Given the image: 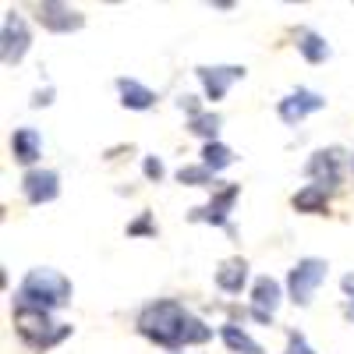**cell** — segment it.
Here are the masks:
<instances>
[{"mask_svg":"<svg viewBox=\"0 0 354 354\" xmlns=\"http://www.w3.org/2000/svg\"><path fill=\"white\" fill-rule=\"evenodd\" d=\"M298 50H301V57L308 64H322L330 57V43L322 39L319 32H312V28H301L298 32Z\"/></svg>","mask_w":354,"mask_h":354,"instance_id":"cell-16","label":"cell"},{"mask_svg":"<svg viewBox=\"0 0 354 354\" xmlns=\"http://www.w3.org/2000/svg\"><path fill=\"white\" fill-rule=\"evenodd\" d=\"M50 96H53V88H46V93H36L32 106H46V103H50Z\"/></svg>","mask_w":354,"mask_h":354,"instance_id":"cell-27","label":"cell"},{"mask_svg":"<svg viewBox=\"0 0 354 354\" xmlns=\"http://www.w3.org/2000/svg\"><path fill=\"white\" fill-rule=\"evenodd\" d=\"M36 18L43 28H50V32H78V28L85 25V15L71 4H57V0H43V4L36 8Z\"/></svg>","mask_w":354,"mask_h":354,"instance_id":"cell-6","label":"cell"},{"mask_svg":"<svg viewBox=\"0 0 354 354\" xmlns=\"http://www.w3.org/2000/svg\"><path fill=\"white\" fill-rule=\"evenodd\" d=\"M347 315H351V319H354V301H347Z\"/></svg>","mask_w":354,"mask_h":354,"instance_id":"cell-28","label":"cell"},{"mask_svg":"<svg viewBox=\"0 0 354 354\" xmlns=\"http://www.w3.org/2000/svg\"><path fill=\"white\" fill-rule=\"evenodd\" d=\"M15 330H18V337L32 347V351H46V347L61 344V340L71 333V326H64V322H53L50 312H43V308H25V305L15 308Z\"/></svg>","mask_w":354,"mask_h":354,"instance_id":"cell-3","label":"cell"},{"mask_svg":"<svg viewBox=\"0 0 354 354\" xmlns=\"http://www.w3.org/2000/svg\"><path fill=\"white\" fill-rule=\"evenodd\" d=\"M326 205H330V192L319 185H308L294 195V209L298 213H326Z\"/></svg>","mask_w":354,"mask_h":354,"instance_id":"cell-17","label":"cell"},{"mask_svg":"<svg viewBox=\"0 0 354 354\" xmlns=\"http://www.w3.org/2000/svg\"><path fill=\"white\" fill-rule=\"evenodd\" d=\"M71 301V280L61 277L57 270H46V266H39V270H28L21 287H18V305L25 308H64Z\"/></svg>","mask_w":354,"mask_h":354,"instance_id":"cell-2","label":"cell"},{"mask_svg":"<svg viewBox=\"0 0 354 354\" xmlns=\"http://www.w3.org/2000/svg\"><path fill=\"white\" fill-rule=\"evenodd\" d=\"M181 110H188L192 117H198V113H202V110H198V100H195V96H181Z\"/></svg>","mask_w":354,"mask_h":354,"instance_id":"cell-25","label":"cell"},{"mask_svg":"<svg viewBox=\"0 0 354 354\" xmlns=\"http://www.w3.org/2000/svg\"><path fill=\"white\" fill-rule=\"evenodd\" d=\"M220 337H223V344H227L234 354H262V347H259L245 330H238V326H223Z\"/></svg>","mask_w":354,"mask_h":354,"instance_id":"cell-19","label":"cell"},{"mask_svg":"<svg viewBox=\"0 0 354 354\" xmlns=\"http://www.w3.org/2000/svg\"><path fill=\"white\" fill-rule=\"evenodd\" d=\"M128 234H131V238H142V234H156V227H153V216H149V213H142L135 223H128Z\"/></svg>","mask_w":354,"mask_h":354,"instance_id":"cell-23","label":"cell"},{"mask_svg":"<svg viewBox=\"0 0 354 354\" xmlns=\"http://www.w3.org/2000/svg\"><path fill=\"white\" fill-rule=\"evenodd\" d=\"M340 287H344V294H347V298L354 301V273H347V277L340 280Z\"/></svg>","mask_w":354,"mask_h":354,"instance_id":"cell-26","label":"cell"},{"mask_svg":"<svg viewBox=\"0 0 354 354\" xmlns=\"http://www.w3.org/2000/svg\"><path fill=\"white\" fill-rule=\"evenodd\" d=\"M234 160V149L230 145H223V142H205V149H202V167H209L213 174H220V170H227Z\"/></svg>","mask_w":354,"mask_h":354,"instance_id":"cell-18","label":"cell"},{"mask_svg":"<svg viewBox=\"0 0 354 354\" xmlns=\"http://www.w3.org/2000/svg\"><path fill=\"white\" fill-rule=\"evenodd\" d=\"M21 192L32 205L53 202L57 195H61V177H57V170H28L21 177Z\"/></svg>","mask_w":354,"mask_h":354,"instance_id":"cell-11","label":"cell"},{"mask_svg":"<svg viewBox=\"0 0 354 354\" xmlns=\"http://www.w3.org/2000/svg\"><path fill=\"white\" fill-rule=\"evenodd\" d=\"M117 93H121V103L128 110H149L156 103V93L153 88H145L142 82L135 78H117Z\"/></svg>","mask_w":354,"mask_h":354,"instance_id":"cell-14","label":"cell"},{"mask_svg":"<svg viewBox=\"0 0 354 354\" xmlns=\"http://www.w3.org/2000/svg\"><path fill=\"white\" fill-rule=\"evenodd\" d=\"M213 170L209 167H181L177 170V181L181 185H192V188H213Z\"/></svg>","mask_w":354,"mask_h":354,"instance_id":"cell-20","label":"cell"},{"mask_svg":"<svg viewBox=\"0 0 354 354\" xmlns=\"http://www.w3.org/2000/svg\"><path fill=\"white\" fill-rule=\"evenodd\" d=\"M248 280V262L238 255V259H227L220 270H216V287L227 290V294H238Z\"/></svg>","mask_w":354,"mask_h":354,"instance_id":"cell-15","label":"cell"},{"mask_svg":"<svg viewBox=\"0 0 354 354\" xmlns=\"http://www.w3.org/2000/svg\"><path fill=\"white\" fill-rule=\"evenodd\" d=\"M188 131L202 135L205 142H216V131H220V117H216V113H198V117H192V121H188Z\"/></svg>","mask_w":354,"mask_h":354,"instance_id":"cell-21","label":"cell"},{"mask_svg":"<svg viewBox=\"0 0 354 354\" xmlns=\"http://www.w3.org/2000/svg\"><path fill=\"white\" fill-rule=\"evenodd\" d=\"M195 75H198V82H202V88H205V100H223L227 96V88L238 82V78H245V68L241 64H223V68H195Z\"/></svg>","mask_w":354,"mask_h":354,"instance_id":"cell-10","label":"cell"},{"mask_svg":"<svg viewBox=\"0 0 354 354\" xmlns=\"http://www.w3.org/2000/svg\"><path fill=\"white\" fill-rule=\"evenodd\" d=\"M326 259H315V255H308V259H298V266L287 273V290H290V301L294 305H308L312 301V294L319 290V283L326 280Z\"/></svg>","mask_w":354,"mask_h":354,"instance_id":"cell-4","label":"cell"},{"mask_svg":"<svg viewBox=\"0 0 354 354\" xmlns=\"http://www.w3.org/2000/svg\"><path fill=\"white\" fill-rule=\"evenodd\" d=\"M283 354H315V351H312V344L305 340V333L290 330V333H287V351H283Z\"/></svg>","mask_w":354,"mask_h":354,"instance_id":"cell-22","label":"cell"},{"mask_svg":"<svg viewBox=\"0 0 354 354\" xmlns=\"http://www.w3.org/2000/svg\"><path fill=\"white\" fill-rule=\"evenodd\" d=\"M138 333L145 340H153L167 351H177V347H188V344H205L213 337V330L205 326L202 319H195L185 305H177L170 298L163 301H153L138 312Z\"/></svg>","mask_w":354,"mask_h":354,"instance_id":"cell-1","label":"cell"},{"mask_svg":"<svg viewBox=\"0 0 354 354\" xmlns=\"http://www.w3.org/2000/svg\"><path fill=\"white\" fill-rule=\"evenodd\" d=\"M238 195H241V185H223V188L209 198V205H198V209H192V220H195V223H213V227H230V223H227V213H230V205L238 202Z\"/></svg>","mask_w":354,"mask_h":354,"instance_id":"cell-9","label":"cell"},{"mask_svg":"<svg viewBox=\"0 0 354 354\" xmlns=\"http://www.w3.org/2000/svg\"><path fill=\"white\" fill-rule=\"evenodd\" d=\"M305 174L312 177V181L319 185V188H337L340 185V156L330 149V153H315L312 160H308V167H305Z\"/></svg>","mask_w":354,"mask_h":354,"instance_id":"cell-12","label":"cell"},{"mask_svg":"<svg viewBox=\"0 0 354 354\" xmlns=\"http://www.w3.org/2000/svg\"><path fill=\"white\" fill-rule=\"evenodd\" d=\"M322 106H326V100H322L319 93H312V88H294V93H287V96L280 100L277 113H280L283 124H301L308 113H315V110H322Z\"/></svg>","mask_w":354,"mask_h":354,"instance_id":"cell-8","label":"cell"},{"mask_svg":"<svg viewBox=\"0 0 354 354\" xmlns=\"http://www.w3.org/2000/svg\"><path fill=\"white\" fill-rule=\"evenodd\" d=\"M280 301H283L280 283L273 277H259L252 287V319L262 322V326H273V315H277Z\"/></svg>","mask_w":354,"mask_h":354,"instance_id":"cell-7","label":"cell"},{"mask_svg":"<svg viewBox=\"0 0 354 354\" xmlns=\"http://www.w3.org/2000/svg\"><path fill=\"white\" fill-rule=\"evenodd\" d=\"M11 153H15V160H18V163L32 167V163L39 160V153H43L39 131H36V128H18V131L11 135Z\"/></svg>","mask_w":354,"mask_h":354,"instance_id":"cell-13","label":"cell"},{"mask_svg":"<svg viewBox=\"0 0 354 354\" xmlns=\"http://www.w3.org/2000/svg\"><path fill=\"white\" fill-rule=\"evenodd\" d=\"M142 170H145V177H149V181H163V174H167L156 156H145V160H142Z\"/></svg>","mask_w":354,"mask_h":354,"instance_id":"cell-24","label":"cell"},{"mask_svg":"<svg viewBox=\"0 0 354 354\" xmlns=\"http://www.w3.org/2000/svg\"><path fill=\"white\" fill-rule=\"evenodd\" d=\"M28 43H32V36H28V25L18 11H8L4 15V25H0V57H4V64H21V57L28 53Z\"/></svg>","mask_w":354,"mask_h":354,"instance_id":"cell-5","label":"cell"}]
</instances>
